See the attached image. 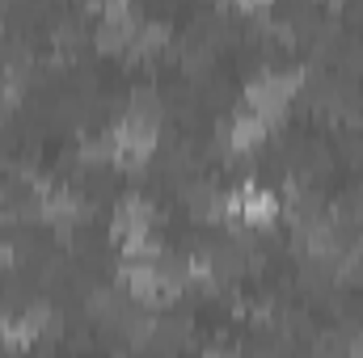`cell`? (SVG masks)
<instances>
[{
  "label": "cell",
  "mask_w": 363,
  "mask_h": 358,
  "mask_svg": "<svg viewBox=\"0 0 363 358\" xmlns=\"http://www.w3.org/2000/svg\"><path fill=\"white\" fill-rule=\"evenodd\" d=\"M228 211H241L250 224H271L274 215H279V202H274V194H267V190H241V198H233Z\"/></svg>",
  "instance_id": "cell-1"
},
{
  "label": "cell",
  "mask_w": 363,
  "mask_h": 358,
  "mask_svg": "<svg viewBox=\"0 0 363 358\" xmlns=\"http://www.w3.org/2000/svg\"><path fill=\"white\" fill-rule=\"evenodd\" d=\"M262 131H267V122H262L254 110H241L237 122H233V148H254V144L262 139Z\"/></svg>",
  "instance_id": "cell-2"
}]
</instances>
